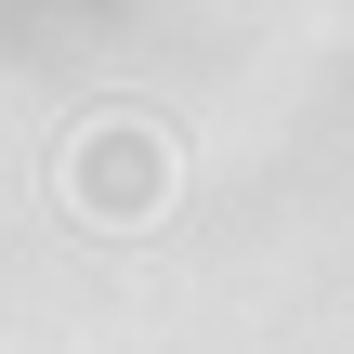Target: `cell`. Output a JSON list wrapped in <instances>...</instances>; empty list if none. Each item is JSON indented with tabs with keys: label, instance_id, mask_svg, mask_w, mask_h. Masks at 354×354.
I'll return each mask as SVG.
<instances>
[{
	"label": "cell",
	"instance_id": "obj_1",
	"mask_svg": "<svg viewBox=\"0 0 354 354\" xmlns=\"http://www.w3.org/2000/svg\"><path fill=\"white\" fill-rule=\"evenodd\" d=\"M79 184L118 197V210H145V197H158V145H145V131H105V145L79 158Z\"/></svg>",
	"mask_w": 354,
	"mask_h": 354
}]
</instances>
